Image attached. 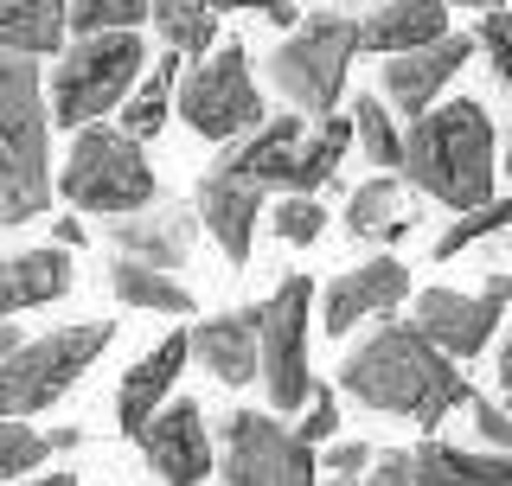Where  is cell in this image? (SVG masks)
Masks as SVG:
<instances>
[{"mask_svg":"<svg viewBox=\"0 0 512 486\" xmlns=\"http://www.w3.org/2000/svg\"><path fill=\"white\" fill-rule=\"evenodd\" d=\"M340 391L378 416H404V423L436 435L448 410H468L474 391L461 378V365L436 352L410 320H378L340 365Z\"/></svg>","mask_w":512,"mask_h":486,"instance_id":"obj_1","label":"cell"},{"mask_svg":"<svg viewBox=\"0 0 512 486\" xmlns=\"http://www.w3.org/2000/svg\"><path fill=\"white\" fill-rule=\"evenodd\" d=\"M493 116L474 103V96H455V103H436L423 109L410 128H404V180L416 192H429L448 212H474V205L493 199Z\"/></svg>","mask_w":512,"mask_h":486,"instance_id":"obj_2","label":"cell"},{"mask_svg":"<svg viewBox=\"0 0 512 486\" xmlns=\"http://www.w3.org/2000/svg\"><path fill=\"white\" fill-rule=\"evenodd\" d=\"M52 109L32 58H0V224L52 212Z\"/></svg>","mask_w":512,"mask_h":486,"instance_id":"obj_3","label":"cell"},{"mask_svg":"<svg viewBox=\"0 0 512 486\" xmlns=\"http://www.w3.org/2000/svg\"><path fill=\"white\" fill-rule=\"evenodd\" d=\"M148 71V52H141V32H96V39H71L52 64V84H45V109H52V128H90L103 122L109 109L128 103V90Z\"/></svg>","mask_w":512,"mask_h":486,"instance_id":"obj_4","label":"cell"},{"mask_svg":"<svg viewBox=\"0 0 512 486\" xmlns=\"http://www.w3.org/2000/svg\"><path fill=\"white\" fill-rule=\"evenodd\" d=\"M352 58H359V20L352 13H301V26L269 52V84L295 116H333Z\"/></svg>","mask_w":512,"mask_h":486,"instance_id":"obj_5","label":"cell"},{"mask_svg":"<svg viewBox=\"0 0 512 486\" xmlns=\"http://www.w3.org/2000/svg\"><path fill=\"white\" fill-rule=\"evenodd\" d=\"M52 180H58V192L77 205V212H103V218L141 212V205L160 199L141 141H128L122 128H109V122L77 128L71 154H64V167L52 173Z\"/></svg>","mask_w":512,"mask_h":486,"instance_id":"obj_6","label":"cell"},{"mask_svg":"<svg viewBox=\"0 0 512 486\" xmlns=\"http://www.w3.org/2000/svg\"><path fill=\"white\" fill-rule=\"evenodd\" d=\"M109 339H116V320H71V327H52L39 339H20L13 359L0 365V416L52 410V403L109 352Z\"/></svg>","mask_w":512,"mask_h":486,"instance_id":"obj_7","label":"cell"},{"mask_svg":"<svg viewBox=\"0 0 512 486\" xmlns=\"http://www.w3.org/2000/svg\"><path fill=\"white\" fill-rule=\"evenodd\" d=\"M173 103H180V116H186L192 135L218 141V148L237 141V135H250V128L269 116L263 90H256V77H250L244 45H218V52H205L186 71V84L173 90Z\"/></svg>","mask_w":512,"mask_h":486,"instance_id":"obj_8","label":"cell"},{"mask_svg":"<svg viewBox=\"0 0 512 486\" xmlns=\"http://www.w3.org/2000/svg\"><path fill=\"white\" fill-rule=\"evenodd\" d=\"M218 474L224 486H314L320 461L269 410H231L218 435Z\"/></svg>","mask_w":512,"mask_h":486,"instance_id":"obj_9","label":"cell"},{"mask_svg":"<svg viewBox=\"0 0 512 486\" xmlns=\"http://www.w3.org/2000/svg\"><path fill=\"white\" fill-rule=\"evenodd\" d=\"M263 307V371L256 384L269 391L276 410H301L314 391V371H308V320H314V282L308 275H282L276 295L256 301Z\"/></svg>","mask_w":512,"mask_h":486,"instance_id":"obj_10","label":"cell"},{"mask_svg":"<svg viewBox=\"0 0 512 486\" xmlns=\"http://www.w3.org/2000/svg\"><path fill=\"white\" fill-rule=\"evenodd\" d=\"M365 486H512V461L429 435L416 448H384V455H372Z\"/></svg>","mask_w":512,"mask_h":486,"instance_id":"obj_11","label":"cell"},{"mask_svg":"<svg viewBox=\"0 0 512 486\" xmlns=\"http://www.w3.org/2000/svg\"><path fill=\"white\" fill-rule=\"evenodd\" d=\"M135 448L154 467L160 486H205L218 467V442H212V423H205L199 397H167L148 416V429L135 435Z\"/></svg>","mask_w":512,"mask_h":486,"instance_id":"obj_12","label":"cell"},{"mask_svg":"<svg viewBox=\"0 0 512 486\" xmlns=\"http://www.w3.org/2000/svg\"><path fill=\"white\" fill-rule=\"evenodd\" d=\"M410 301V269L397 256H372L359 269H340L327 288H320V327L333 339L359 333L365 320H391V307Z\"/></svg>","mask_w":512,"mask_h":486,"instance_id":"obj_13","label":"cell"},{"mask_svg":"<svg viewBox=\"0 0 512 486\" xmlns=\"http://www.w3.org/2000/svg\"><path fill=\"white\" fill-rule=\"evenodd\" d=\"M109 243H116V256H128V263L173 275V269L192 263V243H199V212H192V205L154 199V205H141V212L109 218Z\"/></svg>","mask_w":512,"mask_h":486,"instance_id":"obj_14","label":"cell"},{"mask_svg":"<svg viewBox=\"0 0 512 486\" xmlns=\"http://www.w3.org/2000/svg\"><path fill=\"white\" fill-rule=\"evenodd\" d=\"M468 58H474V39H468V32H448V39L423 45V52L384 58V64H378V96H384V109H397V116L416 122L423 109H436L442 84H455Z\"/></svg>","mask_w":512,"mask_h":486,"instance_id":"obj_15","label":"cell"},{"mask_svg":"<svg viewBox=\"0 0 512 486\" xmlns=\"http://www.w3.org/2000/svg\"><path fill=\"white\" fill-rule=\"evenodd\" d=\"M500 314H506V307H493L487 295H461V288H423V295L410 301V327L423 333L436 352H448L455 365L493 346Z\"/></svg>","mask_w":512,"mask_h":486,"instance_id":"obj_16","label":"cell"},{"mask_svg":"<svg viewBox=\"0 0 512 486\" xmlns=\"http://www.w3.org/2000/svg\"><path fill=\"white\" fill-rule=\"evenodd\" d=\"M263 199H269V192H263V186H250V180H231V173H218V167H205V173H199V192H192L199 231L212 237L237 269L250 263L256 224H263Z\"/></svg>","mask_w":512,"mask_h":486,"instance_id":"obj_17","label":"cell"},{"mask_svg":"<svg viewBox=\"0 0 512 486\" xmlns=\"http://www.w3.org/2000/svg\"><path fill=\"white\" fill-rule=\"evenodd\" d=\"M192 359L231 391L256 384V371H263V307H231V314L199 320L192 327Z\"/></svg>","mask_w":512,"mask_h":486,"instance_id":"obj_18","label":"cell"},{"mask_svg":"<svg viewBox=\"0 0 512 486\" xmlns=\"http://www.w3.org/2000/svg\"><path fill=\"white\" fill-rule=\"evenodd\" d=\"M186 359H192V333L180 327V333H167L154 352H141V359L122 371V384H116V429L128 435V442H135V435L148 429V416L173 397Z\"/></svg>","mask_w":512,"mask_h":486,"instance_id":"obj_19","label":"cell"},{"mask_svg":"<svg viewBox=\"0 0 512 486\" xmlns=\"http://www.w3.org/2000/svg\"><path fill=\"white\" fill-rule=\"evenodd\" d=\"M301 135H308V116H263L250 128V135H237V141H224V154L212 160L218 173H231V180H250V186H263V192H282L288 180V160H295L301 148Z\"/></svg>","mask_w":512,"mask_h":486,"instance_id":"obj_20","label":"cell"},{"mask_svg":"<svg viewBox=\"0 0 512 486\" xmlns=\"http://www.w3.org/2000/svg\"><path fill=\"white\" fill-rule=\"evenodd\" d=\"M448 0H384L359 20V52H378V58H404V52H423V45L448 39Z\"/></svg>","mask_w":512,"mask_h":486,"instance_id":"obj_21","label":"cell"},{"mask_svg":"<svg viewBox=\"0 0 512 486\" xmlns=\"http://www.w3.org/2000/svg\"><path fill=\"white\" fill-rule=\"evenodd\" d=\"M64 295H71V250L45 243V250L0 256V320L20 307H52Z\"/></svg>","mask_w":512,"mask_h":486,"instance_id":"obj_22","label":"cell"},{"mask_svg":"<svg viewBox=\"0 0 512 486\" xmlns=\"http://www.w3.org/2000/svg\"><path fill=\"white\" fill-rule=\"evenodd\" d=\"M64 7H71V0H0V58L64 52V39H71Z\"/></svg>","mask_w":512,"mask_h":486,"instance_id":"obj_23","label":"cell"},{"mask_svg":"<svg viewBox=\"0 0 512 486\" xmlns=\"http://www.w3.org/2000/svg\"><path fill=\"white\" fill-rule=\"evenodd\" d=\"M410 231H416L410 199H404V186H397L391 173L365 180L346 199V237H359V243H397V237H410Z\"/></svg>","mask_w":512,"mask_h":486,"instance_id":"obj_24","label":"cell"},{"mask_svg":"<svg viewBox=\"0 0 512 486\" xmlns=\"http://www.w3.org/2000/svg\"><path fill=\"white\" fill-rule=\"evenodd\" d=\"M346 148H352V116H320V122H314V135H301L295 160H288L282 192H301V199H314L320 186H333V180H340Z\"/></svg>","mask_w":512,"mask_h":486,"instance_id":"obj_25","label":"cell"},{"mask_svg":"<svg viewBox=\"0 0 512 486\" xmlns=\"http://www.w3.org/2000/svg\"><path fill=\"white\" fill-rule=\"evenodd\" d=\"M180 52H160V58H148V71H141V84L128 90V103H122V135L128 141H154L160 128H167V116H173V90H180Z\"/></svg>","mask_w":512,"mask_h":486,"instance_id":"obj_26","label":"cell"},{"mask_svg":"<svg viewBox=\"0 0 512 486\" xmlns=\"http://www.w3.org/2000/svg\"><path fill=\"white\" fill-rule=\"evenodd\" d=\"M148 20L160 32V45L180 52L186 64H199L205 52H218V7H212V0H148Z\"/></svg>","mask_w":512,"mask_h":486,"instance_id":"obj_27","label":"cell"},{"mask_svg":"<svg viewBox=\"0 0 512 486\" xmlns=\"http://www.w3.org/2000/svg\"><path fill=\"white\" fill-rule=\"evenodd\" d=\"M109 295H116L122 307H135V314H192V288L180 282V275L141 269V263H128V256L109 263Z\"/></svg>","mask_w":512,"mask_h":486,"instance_id":"obj_28","label":"cell"},{"mask_svg":"<svg viewBox=\"0 0 512 486\" xmlns=\"http://www.w3.org/2000/svg\"><path fill=\"white\" fill-rule=\"evenodd\" d=\"M352 148H359L372 167H404V128L391 122L384 96H352Z\"/></svg>","mask_w":512,"mask_h":486,"instance_id":"obj_29","label":"cell"},{"mask_svg":"<svg viewBox=\"0 0 512 486\" xmlns=\"http://www.w3.org/2000/svg\"><path fill=\"white\" fill-rule=\"evenodd\" d=\"M500 231H512V199H487V205H474V212H455L436 237V263H448V256L474 250L480 237H500Z\"/></svg>","mask_w":512,"mask_h":486,"instance_id":"obj_30","label":"cell"},{"mask_svg":"<svg viewBox=\"0 0 512 486\" xmlns=\"http://www.w3.org/2000/svg\"><path fill=\"white\" fill-rule=\"evenodd\" d=\"M141 20H148V0H71V7H64L71 39H96V32H141Z\"/></svg>","mask_w":512,"mask_h":486,"instance_id":"obj_31","label":"cell"},{"mask_svg":"<svg viewBox=\"0 0 512 486\" xmlns=\"http://www.w3.org/2000/svg\"><path fill=\"white\" fill-rule=\"evenodd\" d=\"M45 461H52V448H45V429L20 423V416H0V486L45 474Z\"/></svg>","mask_w":512,"mask_h":486,"instance_id":"obj_32","label":"cell"},{"mask_svg":"<svg viewBox=\"0 0 512 486\" xmlns=\"http://www.w3.org/2000/svg\"><path fill=\"white\" fill-rule=\"evenodd\" d=\"M269 231H276L282 243H295V250H308V243L327 237V205L301 199V192H282V205L269 212Z\"/></svg>","mask_w":512,"mask_h":486,"instance_id":"obj_33","label":"cell"},{"mask_svg":"<svg viewBox=\"0 0 512 486\" xmlns=\"http://www.w3.org/2000/svg\"><path fill=\"white\" fill-rule=\"evenodd\" d=\"M468 416H474L480 448H487V455H506V461H512V410H506V403L474 397V403H468Z\"/></svg>","mask_w":512,"mask_h":486,"instance_id":"obj_34","label":"cell"},{"mask_svg":"<svg viewBox=\"0 0 512 486\" xmlns=\"http://www.w3.org/2000/svg\"><path fill=\"white\" fill-rule=\"evenodd\" d=\"M474 45H487V58H493V77L512 90V13H480V39Z\"/></svg>","mask_w":512,"mask_h":486,"instance_id":"obj_35","label":"cell"},{"mask_svg":"<svg viewBox=\"0 0 512 486\" xmlns=\"http://www.w3.org/2000/svg\"><path fill=\"white\" fill-rule=\"evenodd\" d=\"M301 442H308V448H320V442H340V403H333V391H320V384H314V391H308V416H301Z\"/></svg>","mask_w":512,"mask_h":486,"instance_id":"obj_36","label":"cell"},{"mask_svg":"<svg viewBox=\"0 0 512 486\" xmlns=\"http://www.w3.org/2000/svg\"><path fill=\"white\" fill-rule=\"evenodd\" d=\"M372 455H378L372 442H333V448H327V461H320V474H359V480H365Z\"/></svg>","mask_w":512,"mask_h":486,"instance_id":"obj_37","label":"cell"},{"mask_svg":"<svg viewBox=\"0 0 512 486\" xmlns=\"http://www.w3.org/2000/svg\"><path fill=\"white\" fill-rule=\"evenodd\" d=\"M480 295H487L493 307H512V275H506V269H487V282H480Z\"/></svg>","mask_w":512,"mask_h":486,"instance_id":"obj_38","label":"cell"},{"mask_svg":"<svg viewBox=\"0 0 512 486\" xmlns=\"http://www.w3.org/2000/svg\"><path fill=\"white\" fill-rule=\"evenodd\" d=\"M52 237H58V250H77V243H84V218H58Z\"/></svg>","mask_w":512,"mask_h":486,"instance_id":"obj_39","label":"cell"},{"mask_svg":"<svg viewBox=\"0 0 512 486\" xmlns=\"http://www.w3.org/2000/svg\"><path fill=\"white\" fill-rule=\"evenodd\" d=\"M20 486H84L71 474V467H45V474H32V480H20Z\"/></svg>","mask_w":512,"mask_h":486,"instance_id":"obj_40","label":"cell"},{"mask_svg":"<svg viewBox=\"0 0 512 486\" xmlns=\"http://www.w3.org/2000/svg\"><path fill=\"white\" fill-rule=\"evenodd\" d=\"M77 442H84V435H77L71 423H64V429H45V448H52V455H71Z\"/></svg>","mask_w":512,"mask_h":486,"instance_id":"obj_41","label":"cell"},{"mask_svg":"<svg viewBox=\"0 0 512 486\" xmlns=\"http://www.w3.org/2000/svg\"><path fill=\"white\" fill-rule=\"evenodd\" d=\"M493 378H500V391H512V327L500 339V371H493Z\"/></svg>","mask_w":512,"mask_h":486,"instance_id":"obj_42","label":"cell"},{"mask_svg":"<svg viewBox=\"0 0 512 486\" xmlns=\"http://www.w3.org/2000/svg\"><path fill=\"white\" fill-rule=\"evenodd\" d=\"M20 339H26V333H20V327H13V320H0V365H7V359H13V346H20Z\"/></svg>","mask_w":512,"mask_h":486,"instance_id":"obj_43","label":"cell"},{"mask_svg":"<svg viewBox=\"0 0 512 486\" xmlns=\"http://www.w3.org/2000/svg\"><path fill=\"white\" fill-rule=\"evenodd\" d=\"M212 7H218V13H224V7H237V13H269L276 0H212Z\"/></svg>","mask_w":512,"mask_h":486,"instance_id":"obj_44","label":"cell"},{"mask_svg":"<svg viewBox=\"0 0 512 486\" xmlns=\"http://www.w3.org/2000/svg\"><path fill=\"white\" fill-rule=\"evenodd\" d=\"M448 7H468V13H500L506 0H448Z\"/></svg>","mask_w":512,"mask_h":486,"instance_id":"obj_45","label":"cell"},{"mask_svg":"<svg viewBox=\"0 0 512 486\" xmlns=\"http://www.w3.org/2000/svg\"><path fill=\"white\" fill-rule=\"evenodd\" d=\"M314 486H365V480H359V474H320Z\"/></svg>","mask_w":512,"mask_h":486,"instance_id":"obj_46","label":"cell"},{"mask_svg":"<svg viewBox=\"0 0 512 486\" xmlns=\"http://www.w3.org/2000/svg\"><path fill=\"white\" fill-rule=\"evenodd\" d=\"M500 173L512 180V128H506V148H500Z\"/></svg>","mask_w":512,"mask_h":486,"instance_id":"obj_47","label":"cell"},{"mask_svg":"<svg viewBox=\"0 0 512 486\" xmlns=\"http://www.w3.org/2000/svg\"><path fill=\"white\" fill-rule=\"evenodd\" d=\"M327 7H359V0H327Z\"/></svg>","mask_w":512,"mask_h":486,"instance_id":"obj_48","label":"cell"},{"mask_svg":"<svg viewBox=\"0 0 512 486\" xmlns=\"http://www.w3.org/2000/svg\"><path fill=\"white\" fill-rule=\"evenodd\" d=\"M506 410H512V391H506Z\"/></svg>","mask_w":512,"mask_h":486,"instance_id":"obj_49","label":"cell"}]
</instances>
